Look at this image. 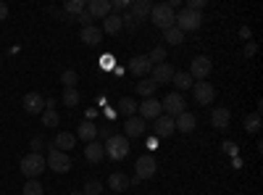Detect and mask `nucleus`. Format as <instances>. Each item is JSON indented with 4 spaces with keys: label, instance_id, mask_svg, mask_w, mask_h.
<instances>
[{
    "label": "nucleus",
    "instance_id": "obj_1",
    "mask_svg": "<svg viewBox=\"0 0 263 195\" xmlns=\"http://www.w3.org/2000/svg\"><path fill=\"white\" fill-rule=\"evenodd\" d=\"M174 27H177L182 34H184V32H197V29L203 27V13L190 11V8H182L177 16H174Z\"/></svg>",
    "mask_w": 263,
    "mask_h": 195
},
{
    "label": "nucleus",
    "instance_id": "obj_2",
    "mask_svg": "<svg viewBox=\"0 0 263 195\" xmlns=\"http://www.w3.org/2000/svg\"><path fill=\"white\" fill-rule=\"evenodd\" d=\"M48 169V164H45V156L42 153H27L24 158H21V174H24L27 180H40V174Z\"/></svg>",
    "mask_w": 263,
    "mask_h": 195
},
{
    "label": "nucleus",
    "instance_id": "obj_3",
    "mask_svg": "<svg viewBox=\"0 0 263 195\" xmlns=\"http://www.w3.org/2000/svg\"><path fill=\"white\" fill-rule=\"evenodd\" d=\"M103 150H105V156H108V158H114V161H121V158H126V156H129L132 145H129V140H126L124 135H114L111 140H105Z\"/></svg>",
    "mask_w": 263,
    "mask_h": 195
},
{
    "label": "nucleus",
    "instance_id": "obj_4",
    "mask_svg": "<svg viewBox=\"0 0 263 195\" xmlns=\"http://www.w3.org/2000/svg\"><path fill=\"white\" fill-rule=\"evenodd\" d=\"M174 16H177V13L168 8V3H156V6L150 8V21H153L158 29H163V32L174 27Z\"/></svg>",
    "mask_w": 263,
    "mask_h": 195
},
{
    "label": "nucleus",
    "instance_id": "obj_5",
    "mask_svg": "<svg viewBox=\"0 0 263 195\" xmlns=\"http://www.w3.org/2000/svg\"><path fill=\"white\" fill-rule=\"evenodd\" d=\"M45 164H48L50 171H55V174H66V171L71 169V158H69V153H63V150H55V148H50V153L45 156Z\"/></svg>",
    "mask_w": 263,
    "mask_h": 195
},
{
    "label": "nucleus",
    "instance_id": "obj_6",
    "mask_svg": "<svg viewBox=\"0 0 263 195\" xmlns=\"http://www.w3.org/2000/svg\"><path fill=\"white\" fill-rule=\"evenodd\" d=\"M156 171H158V161H156V158H153L150 153H147V156H140L137 164H135V182H142V180L156 177Z\"/></svg>",
    "mask_w": 263,
    "mask_h": 195
},
{
    "label": "nucleus",
    "instance_id": "obj_7",
    "mask_svg": "<svg viewBox=\"0 0 263 195\" xmlns=\"http://www.w3.org/2000/svg\"><path fill=\"white\" fill-rule=\"evenodd\" d=\"M211 69H213L211 58H208V56H197V58H192V63H190V77H192L195 82H205L208 74H211Z\"/></svg>",
    "mask_w": 263,
    "mask_h": 195
},
{
    "label": "nucleus",
    "instance_id": "obj_8",
    "mask_svg": "<svg viewBox=\"0 0 263 195\" xmlns=\"http://www.w3.org/2000/svg\"><path fill=\"white\" fill-rule=\"evenodd\" d=\"M161 108H163L166 116L177 119L179 114H184V98H182L179 93H168V95L161 100Z\"/></svg>",
    "mask_w": 263,
    "mask_h": 195
},
{
    "label": "nucleus",
    "instance_id": "obj_9",
    "mask_svg": "<svg viewBox=\"0 0 263 195\" xmlns=\"http://www.w3.org/2000/svg\"><path fill=\"white\" fill-rule=\"evenodd\" d=\"M192 95H195V103H200V105H211L213 98H216V87L205 79V82H195L192 84Z\"/></svg>",
    "mask_w": 263,
    "mask_h": 195
},
{
    "label": "nucleus",
    "instance_id": "obj_10",
    "mask_svg": "<svg viewBox=\"0 0 263 195\" xmlns=\"http://www.w3.org/2000/svg\"><path fill=\"white\" fill-rule=\"evenodd\" d=\"M137 111H140V119H145V121H156L161 114H163V108H161V100H156V98H145L140 105H137Z\"/></svg>",
    "mask_w": 263,
    "mask_h": 195
},
{
    "label": "nucleus",
    "instance_id": "obj_11",
    "mask_svg": "<svg viewBox=\"0 0 263 195\" xmlns=\"http://www.w3.org/2000/svg\"><path fill=\"white\" fill-rule=\"evenodd\" d=\"M145 129H147V121L140 119V116H129L124 119V137L132 140V137H142L145 135Z\"/></svg>",
    "mask_w": 263,
    "mask_h": 195
},
{
    "label": "nucleus",
    "instance_id": "obj_12",
    "mask_svg": "<svg viewBox=\"0 0 263 195\" xmlns=\"http://www.w3.org/2000/svg\"><path fill=\"white\" fill-rule=\"evenodd\" d=\"M174 132H177V127H174V119L171 116H166V114H161L158 119H156V124H153V137H171Z\"/></svg>",
    "mask_w": 263,
    "mask_h": 195
},
{
    "label": "nucleus",
    "instance_id": "obj_13",
    "mask_svg": "<svg viewBox=\"0 0 263 195\" xmlns=\"http://www.w3.org/2000/svg\"><path fill=\"white\" fill-rule=\"evenodd\" d=\"M21 105H24V111H27V114L40 116L42 111H45V98H42L40 93H27L24 100H21Z\"/></svg>",
    "mask_w": 263,
    "mask_h": 195
},
{
    "label": "nucleus",
    "instance_id": "obj_14",
    "mask_svg": "<svg viewBox=\"0 0 263 195\" xmlns=\"http://www.w3.org/2000/svg\"><path fill=\"white\" fill-rule=\"evenodd\" d=\"M174 72H177V69H174L171 63H158V66L150 69V79L156 82V84H171Z\"/></svg>",
    "mask_w": 263,
    "mask_h": 195
},
{
    "label": "nucleus",
    "instance_id": "obj_15",
    "mask_svg": "<svg viewBox=\"0 0 263 195\" xmlns=\"http://www.w3.org/2000/svg\"><path fill=\"white\" fill-rule=\"evenodd\" d=\"M232 121V111L227 105H216L213 111H211V127L213 129H227Z\"/></svg>",
    "mask_w": 263,
    "mask_h": 195
},
{
    "label": "nucleus",
    "instance_id": "obj_16",
    "mask_svg": "<svg viewBox=\"0 0 263 195\" xmlns=\"http://www.w3.org/2000/svg\"><path fill=\"white\" fill-rule=\"evenodd\" d=\"M150 69H153V63L147 61V56H135V58L129 61V72L135 74V77H140V79H145L150 74Z\"/></svg>",
    "mask_w": 263,
    "mask_h": 195
},
{
    "label": "nucleus",
    "instance_id": "obj_17",
    "mask_svg": "<svg viewBox=\"0 0 263 195\" xmlns=\"http://www.w3.org/2000/svg\"><path fill=\"white\" fill-rule=\"evenodd\" d=\"M87 13H90L92 19H105L108 13H114L111 11V0H90V3H87Z\"/></svg>",
    "mask_w": 263,
    "mask_h": 195
},
{
    "label": "nucleus",
    "instance_id": "obj_18",
    "mask_svg": "<svg viewBox=\"0 0 263 195\" xmlns=\"http://www.w3.org/2000/svg\"><path fill=\"white\" fill-rule=\"evenodd\" d=\"M174 127H177V132H182V135H190V132H195L197 119H195L190 111H184V114H179L177 119H174Z\"/></svg>",
    "mask_w": 263,
    "mask_h": 195
},
{
    "label": "nucleus",
    "instance_id": "obj_19",
    "mask_svg": "<svg viewBox=\"0 0 263 195\" xmlns=\"http://www.w3.org/2000/svg\"><path fill=\"white\" fill-rule=\"evenodd\" d=\"M150 8H153L150 0H135V3H129V16L135 21H142L150 16Z\"/></svg>",
    "mask_w": 263,
    "mask_h": 195
},
{
    "label": "nucleus",
    "instance_id": "obj_20",
    "mask_svg": "<svg viewBox=\"0 0 263 195\" xmlns=\"http://www.w3.org/2000/svg\"><path fill=\"white\" fill-rule=\"evenodd\" d=\"M74 145H77V135L74 132H58L55 140H53V148L55 150H63V153H66V150H71Z\"/></svg>",
    "mask_w": 263,
    "mask_h": 195
},
{
    "label": "nucleus",
    "instance_id": "obj_21",
    "mask_svg": "<svg viewBox=\"0 0 263 195\" xmlns=\"http://www.w3.org/2000/svg\"><path fill=\"white\" fill-rule=\"evenodd\" d=\"M79 40L84 42V45H100V40H103V32L92 24V27H84L79 32Z\"/></svg>",
    "mask_w": 263,
    "mask_h": 195
},
{
    "label": "nucleus",
    "instance_id": "obj_22",
    "mask_svg": "<svg viewBox=\"0 0 263 195\" xmlns=\"http://www.w3.org/2000/svg\"><path fill=\"white\" fill-rule=\"evenodd\" d=\"M129 185H132V180L124 174V171H114V174L108 177V187H111V190H116V192H124V190H129Z\"/></svg>",
    "mask_w": 263,
    "mask_h": 195
},
{
    "label": "nucleus",
    "instance_id": "obj_23",
    "mask_svg": "<svg viewBox=\"0 0 263 195\" xmlns=\"http://www.w3.org/2000/svg\"><path fill=\"white\" fill-rule=\"evenodd\" d=\"M121 27H124V21H121L119 13H108L103 19V32L105 34H116V32H121Z\"/></svg>",
    "mask_w": 263,
    "mask_h": 195
},
{
    "label": "nucleus",
    "instance_id": "obj_24",
    "mask_svg": "<svg viewBox=\"0 0 263 195\" xmlns=\"http://www.w3.org/2000/svg\"><path fill=\"white\" fill-rule=\"evenodd\" d=\"M103 156H105V150H103V145H100L98 140L87 143V148H84V158H87V161H90V164H98Z\"/></svg>",
    "mask_w": 263,
    "mask_h": 195
},
{
    "label": "nucleus",
    "instance_id": "obj_25",
    "mask_svg": "<svg viewBox=\"0 0 263 195\" xmlns=\"http://www.w3.org/2000/svg\"><path fill=\"white\" fill-rule=\"evenodd\" d=\"M171 84H174L177 90H192L195 79L190 77V72H174V79H171Z\"/></svg>",
    "mask_w": 263,
    "mask_h": 195
},
{
    "label": "nucleus",
    "instance_id": "obj_26",
    "mask_svg": "<svg viewBox=\"0 0 263 195\" xmlns=\"http://www.w3.org/2000/svg\"><path fill=\"white\" fill-rule=\"evenodd\" d=\"M137 100L135 98H121L119 100V114L124 116V119H129V116H137Z\"/></svg>",
    "mask_w": 263,
    "mask_h": 195
},
{
    "label": "nucleus",
    "instance_id": "obj_27",
    "mask_svg": "<svg viewBox=\"0 0 263 195\" xmlns=\"http://www.w3.org/2000/svg\"><path fill=\"white\" fill-rule=\"evenodd\" d=\"M95 137H98V127H95L92 121H82V124H79V140L92 143Z\"/></svg>",
    "mask_w": 263,
    "mask_h": 195
},
{
    "label": "nucleus",
    "instance_id": "obj_28",
    "mask_svg": "<svg viewBox=\"0 0 263 195\" xmlns=\"http://www.w3.org/2000/svg\"><path fill=\"white\" fill-rule=\"evenodd\" d=\"M84 8H87L84 0H66L63 3V16H79V13H84Z\"/></svg>",
    "mask_w": 263,
    "mask_h": 195
},
{
    "label": "nucleus",
    "instance_id": "obj_29",
    "mask_svg": "<svg viewBox=\"0 0 263 195\" xmlns=\"http://www.w3.org/2000/svg\"><path fill=\"white\" fill-rule=\"evenodd\" d=\"M40 121H42V127H58V124H61L55 108H45V111L40 114Z\"/></svg>",
    "mask_w": 263,
    "mask_h": 195
},
{
    "label": "nucleus",
    "instance_id": "obj_30",
    "mask_svg": "<svg viewBox=\"0 0 263 195\" xmlns=\"http://www.w3.org/2000/svg\"><path fill=\"white\" fill-rule=\"evenodd\" d=\"M156 87H158V84L153 82L150 77H145V79H140V84H137V93H140L142 98H153V93H156Z\"/></svg>",
    "mask_w": 263,
    "mask_h": 195
},
{
    "label": "nucleus",
    "instance_id": "obj_31",
    "mask_svg": "<svg viewBox=\"0 0 263 195\" xmlns=\"http://www.w3.org/2000/svg\"><path fill=\"white\" fill-rule=\"evenodd\" d=\"M166 56H168V50H166L163 45H158V48H153V50L147 53V61L153 63V66H158V63H166Z\"/></svg>",
    "mask_w": 263,
    "mask_h": 195
},
{
    "label": "nucleus",
    "instance_id": "obj_32",
    "mask_svg": "<svg viewBox=\"0 0 263 195\" xmlns=\"http://www.w3.org/2000/svg\"><path fill=\"white\" fill-rule=\"evenodd\" d=\"M21 195H45V187L40 185V180H27V185L21 187Z\"/></svg>",
    "mask_w": 263,
    "mask_h": 195
},
{
    "label": "nucleus",
    "instance_id": "obj_33",
    "mask_svg": "<svg viewBox=\"0 0 263 195\" xmlns=\"http://www.w3.org/2000/svg\"><path fill=\"white\" fill-rule=\"evenodd\" d=\"M61 100H63V105H79V93H77V87H66L63 90V95H61Z\"/></svg>",
    "mask_w": 263,
    "mask_h": 195
},
{
    "label": "nucleus",
    "instance_id": "obj_34",
    "mask_svg": "<svg viewBox=\"0 0 263 195\" xmlns=\"http://www.w3.org/2000/svg\"><path fill=\"white\" fill-rule=\"evenodd\" d=\"M163 37H166V42H171V45H182V42H184V34H182L177 27L166 29V32H163Z\"/></svg>",
    "mask_w": 263,
    "mask_h": 195
},
{
    "label": "nucleus",
    "instance_id": "obj_35",
    "mask_svg": "<svg viewBox=\"0 0 263 195\" xmlns=\"http://www.w3.org/2000/svg\"><path fill=\"white\" fill-rule=\"evenodd\" d=\"M245 129H248V132H258V129H260V114L255 111V114H248L245 116Z\"/></svg>",
    "mask_w": 263,
    "mask_h": 195
},
{
    "label": "nucleus",
    "instance_id": "obj_36",
    "mask_svg": "<svg viewBox=\"0 0 263 195\" xmlns=\"http://www.w3.org/2000/svg\"><path fill=\"white\" fill-rule=\"evenodd\" d=\"M77 82H79V74L74 69H66L61 74V84H66V87H77Z\"/></svg>",
    "mask_w": 263,
    "mask_h": 195
},
{
    "label": "nucleus",
    "instance_id": "obj_37",
    "mask_svg": "<svg viewBox=\"0 0 263 195\" xmlns=\"http://www.w3.org/2000/svg\"><path fill=\"white\" fill-rule=\"evenodd\" d=\"M103 192V185H100V180H90L84 185V190H82V195H100Z\"/></svg>",
    "mask_w": 263,
    "mask_h": 195
},
{
    "label": "nucleus",
    "instance_id": "obj_38",
    "mask_svg": "<svg viewBox=\"0 0 263 195\" xmlns=\"http://www.w3.org/2000/svg\"><path fill=\"white\" fill-rule=\"evenodd\" d=\"M77 21H82V29H84V27H92V21H95V19H92L90 13H87V8H84V13H79V16H77Z\"/></svg>",
    "mask_w": 263,
    "mask_h": 195
},
{
    "label": "nucleus",
    "instance_id": "obj_39",
    "mask_svg": "<svg viewBox=\"0 0 263 195\" xmlns=\"http://www.w3.org/2000/svg\"><path fill=\"white\" fill-rule=\"evenodd\" d=\"M184 8H190V11H197V13H200V11L205 8V0H190V3H187Z\"/></svg>",
    "mask_w": 263,
    "mask_h": 195
},
{
    "label": "nucleus",
    "instance_id": "obj_40",
    "mask_svg": "<svg viewBox=\"0 0 263 195\" xmlns=\"http://www.w3.org/2000/svg\"><path fill=\"white\" fill-rule=\"evenodd\" d=\"M98 135H100L103 140H111L116 132H114V127H98Z\"/></svg>",
    "mask_w": 263,
    "mask_h": 195
},
{
    "label": "nucleus",
    "instance_id": "obj_41",
    "mask_svg": "<svg viewBox=\"0 0 263 195\" xmlns=\"http://www.w3.org/2000/svg\"><path fill=\"white\" fill-rule=\"evenodd\" d=\"M42 145H45V140H42V137H34V140H32V150H34V153H40Z\"/></svg>",
    "mask_w": 263,
    "mask_h": 195
},
{
    "label": "nucleus",
    "instance_id": "obj_42",
    "mask_svg": "<svg viewBox=\"0 0 263 195\" xmlns=\"http://www.w3.org/2000/svg\"><path fill=\"white\" fill-rule=\"evenodd\" d=\"M6 19H8V6L0 0V21H6Z\"/></svg>",
    "mask_w": 263,
    "mask_h": 195
},
{
    "label": "nucleus",
    "instance_id": "obj_43",
    "mask_svg": "<svg viewBox=\"0 0 263 195\" xmlns=\"http://www.w3.org/2000/svg\"><path fill=\"white\" fill-rule=\"evenodd\" d=\"M147 148L156 150V148H158V137H150V140H147Z\"/></svg>",
    "mask_w": 263,
    "mask_h": 195
},
{
    "label": "nucleus",
    "instance_id": "obj_44",
    "mask_svg": "<svg viewBox=\"0 0 263 195\" xmlns=\"http://www.w3.org/2000/svg\"><path fill=\"white\" fill-rule=\"evenodd\" d=\"M255 50H258V48H255V45H248V48H245V56H253V53H255Z\"/></svg>",
    "mask_w": 263,
    "mask_h": 195
},
{
    "label": "nucleus",
    "instance_id": "obj_45",
    "mask_svg": "<svg viewBox=\"0 0 263 195\" xmlns=\"http://www.w3.org/2000/svg\"><path fill=\"white\" fill-rule=\"evenodd\" d=\"M0 66H3V56H0Z\"/></svg>",
    "mask_w": 263,
    "mask_h": 195
},
{
    "label": "nucleus",
    "instance_id": "obj_46",
    "mask_svg": "<svg viewBox=\"0 0 263 195\" xmlns=\"http://www.w3.org/2000/svg\"><path fill=\"white\" fill-rule=\"evenodd\" d=\"M71 195H82V192H71Z\"/></svg>",
    "mask_w": 263,
    "mask_h": 195
}]
</instances>
